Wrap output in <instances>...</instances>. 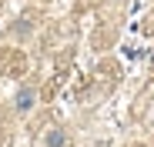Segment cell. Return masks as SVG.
<instances>
[{
  "instance_id": "obj_1",
  "label": "cell",
  "mask_w": 154,
  "mask_h": 147,
  "mask_svg": "<svg viewBox=\"0 0 154 147\" xmlns=\"http://www.w3.org/2000/svg\"><path fill=\"white\" fill-rule=\"evenodd\" d=\"M30 104H34V90H20L17 94V110H27Z\"/></svg>"
},
{
  "instance_id": "obj_2",
  "label": "cell",
  "mask_w": 154,
  "mask_h": 147,
  "mask_svg": "<svg viewBox=\"0 0 154 147\" xmlns=\"http://www.w3.org/2000/svg\"><path fill=\"white\" fill-rule=\"evenodd\" d=\"M47 147H67V137H64L60 130H54V134L47 137Z\"/></svg>"
},
{
  "instance_id": "obj_3",
  "label": "cell",
  "mask_w": 154,
  "mask_h": 147,
  "mask_svg": "<svg viewBox=\"0 0 154 147\" xmlns=\"http://www.w3.org/2000/svg\"><path fill=\"white\" fill-rule=\"evenodd\" d=\"M151 67H154V54H151Z\"/></svg>"
}]
</instances>
